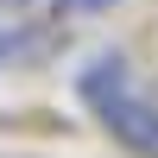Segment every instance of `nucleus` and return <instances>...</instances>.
<instances>
[{
    "mask_svg": "<svg viewBox=\"0 0 158 158\" xmlns=\"http://www.w3.org/2000/svg\"><path fill=\"white\" fill-rule=\"evenodd\" d=\"M76 101H82L127 152L158 158V95L133 76V63H127L120 51H95V57L76 70Z\"/></svg>",
    "mask_w": 158,
    "mask_h": 158,
    "instance_id": "obj_1",
    "label": "nucleus"
},
{
    "mask_svg": "<svg viewBox=\"0 0 158 158\" xmlns=\"http://www.w3.org/2000/svg\"><path fill=\"white\" fill-rule=\"evenodd\" d=\"M120 0H51L57 19H95V13H114Z\"/></svg>",
    "mask_w": 158,
    "mask_h": 158,
    "instance_id": "obj_2",
    "label": "nucleus"
}]
</instances>
